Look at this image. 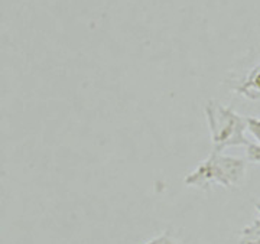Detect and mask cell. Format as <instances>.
<instances>
[{
	"instance_id": "obj_1",
	"label": "cell",
	"mask_w": 260,
	"mask_h": 244,
	"mask_svg": "<svg viewBox=\"0 0 260 244\" xmlns=\"http://www.w3.org/2000/svg\"><path fill=\"white\" fill-rule=\"evenodd\" d=\"M247 173V162L242 158L211 150L208 158L200 162L184 179L186 187L208 191L214 185L223 188L240 187Z\"/></svg>"
},
{
	"instance_id": "obj_2",
	"label": "cell",
	"mask_w": 260,
	"mask_h": 244,
	"mask_svg": "<svg viewBox=\"0 0 260 244\" xmlns=\"http://www.w3.org/2000/svg\"><path fill=\"white\" fill-rule=\"evenodd\" d=\"M204 114L213 150L223 152L227 148H247L250 145L244 136V131L247 130L246 117L233 110L230 106H224L217 100H210L205 104Z\"/></svg>"
},
{
	"instance_id": "obj_3",
	"label": "cell",
	"mask_w": 260,
	"mask_h": 244,
	"mask_svg": "<svg viewBox=\"0 0 260 244\" xmlns=\"http://www.w3.org/2000/svg\"><path fill=\"white\" fill-rule=\"evenodd\" d=\"M233 91L240 94L249 100H259L260 98V64L253 66L247 75L236 87Z\"/></svg>"
},
{
	"instance_id": "obj_4",
	"label": "cell",
	"mask_w": 260,
	"mask_h": 244,
	"mask_svg": "<svg viewBox=\"0 0 260 244\" xmlns=\"http://www.w3.org/2000/svg\"><path fill=\"white\" fill-rule=\"evenodd\" d=\"M239 244H260V217L240 231Z\"/></svg>"
},
{
	"instance_id": "obj_5",
	"label": "cell",
	"mask_w": 260,
	"mask_h": 244,
	"mask_svg": "<svg viewBox=\"0 0 260 244\" xmlns=\"http://www.w3.org/2000/svg\"><path fill=\"white\" fill-rule=\"evenodd\" d=\"M246 123H247V131L253 136L254 141L260 143V117L249 116L246 117Z\"/></svg>"
},
{
	"instance_id": "obj_6",
	"label": "cell",
	"mask_w": 260,
	"mask_h": 244,
	"mask_svg": "<svg viewBox=\"0 0 260 244\" xmlns=\"http://www.w3.org/2000/svg\"><path fill=\"white\" fill-rule=\"evenodd\" d=\"M143 244H181V243H179L177 238L171 234L169 231H165V233L159 234L158 237L150 238V240H148L146 243H143Z\"/></svg>"
},
{
	"instance_id": "obj_7",
	"label": "cell",
	"mask_w": 260,
	"mask_h": 244,
	"mask_svg": "<svg viewBox=\"0 0 260 244\" xmlns=\"http://www.w3.org/2000/svg\"><path fill=\"white\" fill-rule=\"evenodd\" d=\"M247 160L260 165V143H250L247 146Z\"/></svg>"
},
{
	"instance_id": "obj_8",
	"label": "cell",
	"mask_w": 260,
	"mask_h": 244,
	"mask_svg": "<svg viewBox=\"0 0 260 244\" xmlns=\"http://www.w3.org/2000/svg\"><path fill=\"white\" fill-rule=\"evenodd\" d=\"M254 208H256V210L259 211V214H260V201H257V202L254 204Z\"/></svg>"
}]
</instances>
